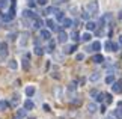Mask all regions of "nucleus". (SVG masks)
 I'll return each instance as SVG.
<instances>
[{
  "label": "nucleus",
  "instance_id": "f257e3e1",
  "mask_svg": "<svg viewBox=\"0 0 122 119\" xmlns=\"http://www.w3.org/2000/svg\"><path fill=\"white\" fill-rule=\"evenodd\" d=\"M86 9H87L89 14H97V11H98V5H97V2H89V3L86 5Z\"/></svg>",
  "mask_w": 122,
  "mask_h": 119
},
{
  "label": "nucleus",
  "instance_id": "f03ea898",
  "mask_svg": "<svg viewBox=\"0 0 122 119\" xmlns=\"http://www.w3.org/2000/svg\"><path fill=\"white\" fill-rule=\"evenodd\" d=\"M39 35H41L42 39H45V41H50V38H51L50 30H47V29H39Z\"/></svg>",
  "mask_w": 122,
  "mask_h": 119
},
{
  "label": "nucleus",
  "instance_id": "7ed1b4c3",
  "mask_svg": "<svg viewBox=\"0 0 122 119\" xmlns=\"http://www.w3.org/2000/svg\"><path fill=\"white\" fill-rule=\"evenodd\" d=\"M112 90L115 93H122V82H116V83H112Z\"/></svg>",
  "mask_w": 122,
  "mask_h": 119
},
{
  "label": "nucleus",
  "instance_id": "20e7f679",
  "mask_svg": "<svg viewBox=\"0 0 122 119\" xmlns=\"http://www.w3.org/2000/svg\"><path fill=\"white\" fill-rule=\"evenodd\" d=\"M6 56H8V45L2 44V45H0V59L6 57Z\"/></svg>",
  "mask_w": 122,
  "mask_h": 119
},
{
  "label": "nucleus",
  "instance_id": "39448f33",
  "mask_svg": "<svg viewBox=\"0 0 122 119\" xmlns=\"http://www.w3.org/2000/svg\"><path fill=\"white\" fill-rule=\"evenodd\" d=\"M33 27H35V29H42V26H44V21H42L41 20V18H38V17H36V18H33Z\"/></svg>",
  "mask_w": 122,
  "mask_h": 119
},
{
  "label": "nucleus",
  "instance_id": "423d86ee",
  "mask_svg": "<svg viewBox=\"0 0 122 119\" xmlns=\"http://www.w3.org/2000/svg\"><path fill=\"white\" fill-rule=\"evenodd\" d=\"M76 48H77L76 45H65V47H63V53L71 54V53H74V51H76Z\"/></svg>",
  "mask_w": 122,
  "mask_h": 119
},
{
  "label": "nucleus",
  "instance_id": "0eeeda50",
  "mask_svg": "<svg viewBox=\"0 0 122 119\" xmlns=\"http://www.w3.org/2000/svg\"><path fill=\"white\" fill-rule=\"evenodd\" d=\"M33 109H35L33 101H30V99H26V101H24V110H33Z\"/></svg>",
  "mask_w": 122,
  "mask_h": 119
},
{
  "label": "nucleus",
  "instance_id": "6e6552de",
  "mask_svg": "<svg viewBox=\"0 0 122 119\" xmlns=\"http://www.w3.org/2000/svg\"><path fill=\"white\" fill-rule=\"evenodd\" d=\"M59 42H62V44H65V42L68 41V35L65 32H59V38H57Z\"/></svg>",
  "mask_w": 122,
  "mask_h": 119
},
{
  "label": "nucleus",
  "instance_id": "1a4fd4ad",
  "mask_svg": "<svg viewBox=\"0 0 122 119\" xmlns=\"http://www.w3.org/2000/svg\"><path fill=\"white\" fill-rule=\"evenodd\" d=\"M18 44H20V47H26V44H27V33H21V38H20V41H18Z\"/></svg>",
  "mask_w": 122,
  "mask_h": 119
},
{
  "label": "nucleus",
  "instance_id": "9d476101",
  "mask_svg": "<svg viewBox=\"0 0 122 119\" xmlns=\"http://www.w3.org/2000/svg\"><path fill=\"white\" fill-rule=\"evenodd\" d=\"M24 93H26V95H27V97H29V98H30V97H32V95H33V93H35V86H32V84H30V86H27V88L24 89Z\"/></svg>",
  "mask_w": 122,
  "mask_h": 119
},
{
  "label": "nucleus",
  "instance_id": "9b49d317",
  "mask_svg": "<svg viewBox=\"0 0 122 119\" xmlns=\"http://www.w3.org/2000/svg\"><path fill=\"white\" fill-rule=\"evenodd\" d=\"M62 24H63L65 29H68V27H72V20H71V18H63V20H62Z\"/></svg>",
  "mask_w": 122,
  "mask_h": 119
},
{
  "label": "nucleus",
  "instance_id": "f8f14e48",
  "mask_svg": "<svg viewBox=\"0 0 122 119\" xmlns=\"http://www.w3.org/2000/svg\"><path fill=\"white\" fill-rule=\"evenodd\" d=\"M97 110H98V107H97L95 103H89V104H87V112H89V113H95Z\"/></svg>",
  "mask_w": 122,
  "mask_h": 119
},
{
  "label": "nucleus",
  "instance_id": "ddd939ff",
  "mask_svg": "<svg viewBox=\"0 0 122 119\" xmlns=\"http://www.w3.org/2000/svg\"><path fill=\"white\" fill-rule=\"evenodd\" d=\"M91 48H92V51H100V50H101V42H100V41H95V42H92Z\"/></svg>",
  "mask_w": 122,
  "mask_h": 119
},
{
  "label": "nucleus",
  "instance_id": "4468645a",
  "mask_svg": "<svg viewBox=\"0 0 122 119\" xmlns=\"http://www.w3.org/2000/svg\"><path fill=\"white\" fill-rule=\"evenodd\" d=\"M23 17L24 18H36V15H35V12H32V11H29V9H26V11H23Z\"/></svg>",
  "mask_w": 122,
  "mask_h": 119
},
{
  "label": "nucleus",
  "instance_id": "2eb2a0df",
  "mask_svg": "<svg viewBox=\"0 0 122 119\" xmlns=\"http://www.w3.org/2000/svg\"><path fill=\"white\" fill-rule=\"evenodd\" d=\"M47 26L50 27L51 30H59V27H57V24L53 21V20H47Z\"/></svg>",
  "mask_w": 122,
  "mask_h": 119
},
{
  "label": "nucleus",
  "instance_id": "dca6fc26",
  "mask_svg": "<svg viewBox=\"0 0 122 119\" xmlns=\"http://www.w3.org/2000/svg\"><path fill=\"white\" fill-rule=\"evenodd\" d=\"M100 77H101L100 72H93V74L89 75V80H91V82H98V80H100Z\"/></svg>",
  "mask_w": 122,
  "mask_h": 119
},
{
  "label": "nucleus",
  "instance_id": "f3484780",
  "mask_svg": "<svg viewBox=\"0 0 122 119\" xmlns=\"http://www.w3.org/2000/svg\"><path fill=\"white\" fill-rule=\"evenodd\" d=\"M80 38H81V41H83V42H87V41H91L92 35H91V33H89V32H86V33H83V35H81Z\"/></svg>",
  "mask_w": 122,
  "mask_h": 119
},
{
  "label": "nucleus",
  "instance_id": "a211bd4d",
  "mask_svg": "<svg viewBox=\"0 0 122 119\" xmlns=\"http://www.w3.org/2000/svg\"><path fill=\"white\" fill-rule=\"evenodd\" d=\"M113 115L116 119H122V109H115L113 110Z\"/></svg>",
  "mask_w": 122,
  "mask_h": 119
},
{
  "label": "nucleus",
  "instance_id": "6ab92c4d",
  "mask_svg": "<svg viewBox=\"0 0 122 119\" xmlns=\"http://www.w3.org/2000/svg\"><path fill=\"white\" fill-rule=\"evenodd\" d=\"M95 27H97V24H95L93 21H87V23H86V29H87V30L92 32V30H95Z\"/></svg>",
  "mask_w": 122,
  "mask_h": 119
},
{
  "label": "nucleus",
  "instance_id": "aec40b11",
  "mask_svg": "<svg viewBox=\"0 0 122 119\" xmlns=\"http://www.w3.org/2000/svg\"><path fill=\"white\" fill-rule=\"evenodd\" d=\"M92 60L95 62V63H101V62L104 60V57H102L101 54H95V56H93V57H92Z\"/></svg>",
  "mask_w": 122,
  "mask_h": 119
},
{
  "label": "nucleus",
  "instance_id": "412c9836",
  "mask_svg": "<svg viewBox=\"0 0 122 119\" xmlns=\"http://www.w3.org/2000/svg\"><path fill=\"white\" fill-rule=\"evenodd\" d=\"M8 101H5V99H0V112H3V110H6L8 109Z\"/></svg>",
  "mask_w": 122,
  "mask_h": 119
},
{
  "label": "nucleus",
  "instance_id": "4be33fe9",
  "mask_svg": "<svg viewBox=\"0 0 122 119\" xmlns=\"http://www.w3.org/2000/svg\"><path fill=\"white\" fill-rule=\"evenodd\" d=\"M8 66H9L11 69H17V68H18V62H17V60H9Z\"/></svg>",
  "mask_w": 122,
  "mask_h": 119
},
{
  "label": "nucleus",
  "instance_id": "5701e85b",
  "mask_svg": "<svg viewBox=\"0 0 122 119\" xmlns=\"http://www.w3.org/2000/svg\"><path fill=\"white\" fill-rule=\"evenodd\" d=\"M113 82H115V77H113V75H107V77H106V83L107 84H112Z\"/></svg>",
  "mask_w": 122,
  "mask_h": 119
},
{
  "label": "nucleus",
  "instance_id": "b1692460",
  "mask_svg": "<svg viewBox=\"0 0 122 119\" xmlns=\"http://www.w3.org/2000/svg\"><path fill=\"white\" fill-rule=\"evenodd\" d=\"M112 51H119V44H116V42H112Z\"/></svg>",
  "mask_w": 122,
  "mask_h": 119
},
{
  "label": "nucleus",
  "instance_id": "393cba45",
  "mask_svg": "<svg viewBox=\"0 0 122 119\" xmlns=\"http://www.w3.org/2000/svg\"><path fill=\"white\" fill-rule=\"evenodd\" d=\"M104 48L107 50V51H112V41H107L106 44H104Z\"/></svg>",
  "mask_w": 122,
  "mask_h": 119
},
{
  "label": "nucleus",
  "instance_id": "a878e982",
  "mask_svg": "<svg viewBox=\"0 0 122 119\" xmlns=\"http://www.w3.org/2000/svg\"><path fill=\"white\" fill-rule=\"evenodd\" d=\"M95 98H97V101H98V103H101L102 99H104V93H100V92H98V95H97Z\"/></svg>",
  "mask_w": 122,
  "mask_h": 119
},
{
  "label": "nucleus",
  "instance_id": "bb28decb",
  "mask_svg": "<svg viewBox=\"0 0 122 119\" xmlns=\"http://www.w3.org/2000/svg\"><path fill=\"white\" fill-rule=\"evenodd\" d=\"M76 59H77L78 62H81V60L84 59V54H83V53H77V54H76Z\"/></svg>",
  "mask_w": 122,
  "mask_h": 119
},
{
  "label": "nucleus",
  "instance_id": "cd10ccee",
  "mask_svg": "<svg viewBox=\"0 0 122 119\" xmlns=\"http://www.w3.org/2000/svg\"><path fill=\"white\" fill-rule=\"evenodd\" d=\"M6 6H8V0H0V9H3Z\"/></svg>",
  "mask_w": 122,
  "mask_h": 119
},
{
  "label": "nucleus",
  "instance_id": "c85d7f7f",
  "mask_svg": "<svg viewBox=\"0 0 122 119\" xmlns=\"http://www.w3.org/2000/svg\"><path fill=\"white\" fill-rule=\"evenodd\" d=\"M18 118H23V116H24L26 115V112H24V109H18Z\"/></svg>",
  "mask_w": 122,
  "mask_h": 119
},
{
  "label": "nucleus",
  "instance_id": "c756f323",
  "mask_svg": "<svg viewBox=\"0 0 122 119\" xmlns=\"http://www.w3.org/2000/svg\"><path fill=\"white\" fill-rule=\"evenodd\" d=\"M35 53H36V54H42V53H44V50H42L41 47L36 45V47H35Z\"/></svg>",
  "mask_w": 122,
  "mask_h": 119
},
{
  "label": "nucleus",
  "instance_id": "7c9ffc66",
  "mask_svg": "<svg viewBox=\"0 0 122 119\" xmlns=\"http://www.w3.org/2000/svg\"><path fill=\"white\" fill-rule=\"evenodd\" d=\"M89 95H91V97H92V98H95V97H97V95H98V90H97V89H92V90H91V92H89Z\"/></svg>",
  "mask_w": 122,
  "mask_h": 119
},
{
  "label": "nucleus",
  "instance_id": "2f4dec72",
  "mask_svg": "<svg viewBox=\"0 0 122 119\" xmlns=\"http://www.w3.org/2000/svg\"><path fill=\"white\" fill-rule=\"evenodd\" d=\"M56 17H57V20H63V12L57 11V12H56Z\"/></svg>",
  "mask_w": 122,
  "mask_h": 119
},
{
  "label": "nucleus",
  "instance_id": "473e14b6",
  "mask_svg": "<svg viewBox=\"0 0 122 119\" xmlns=\"http://www.w3.org/2000/svg\"><path fill=\"white\" fill-rule=\"evenodd\" d=\"M104 98H106V103H112V101H113V98H112V95H104Z\"/></svg>",
  "mask_w": 122,
  "mask_h": 119
},
{
  "label": "nucleus",
  "instance_id": "72a5a7b5",
  "mask_svg": "<svg viewBox=\"0 0 122 119\" xmlns=\"http://www.w3.org/2000/svg\"><path fill=\"white\" fill-rule=\"evenodd\" d=\"M54 45H56L54 42H53V41H50V42H48V50H50V51H53V50H54Z\"/></svg>",
  "mask_w": 122,
  "mask_h": 119
},
{
  "label": "nucleus",
  "instance_id": "f704fd0d",
  "mask_svg": "<svg viewBox=\"0 0 122 119\" xmlns=\"http://www.w3.org/2000/svg\"><path fill=\"white\" fill-rule=\"evenodd\" d=\"M23 68H24L26 71L29 69V62H27V60H23Z\"/></svg>",
  "mask_w": 122,
  "mask_h": 119
},
{
  "label": "nucleus",
  "instance_id": "c9c22d12",
  "mask_svg": "<svg viewBox=\"0 0 122 119\" xmlns=\"http://www.w3.org/2000/svg\"><path fill=\"white\" fill-rule=\"evenodd\" d=\"M78 38H80V36H78V33L74 32V33H72V39H74V41H78Z\"/></svg>",
  "mask_w": 122,
  "mask_h": 119
},
{
  "label": "nucleus",
  "instance_id": "e433bc0d",
  "mask_svg": "<svg viewBox=\"0 0 122 119\" xmlns=\"http://www.w3.org/2000/svg\"><path fill=\"white\" fill-rule=\"evenodd\" d=\"M38 5H42V6H44V5H47V0H38Z\"/></svg>",
  "mask_w": 122,
  "mask_h": 119
},
{
  "label": "nucleus",
  "instance_id": "4c0bfd02",
  "mask_svg": "<svg viewBox=\"0 0 122 119\" xmlns=\"http://www.w3.org/2000/svg\"><path fill=\"white\" fill-rule=\"evenodd\" d=\"M29 6H30V8L35 6V2H33V0H29Z\"/></svg>",
  "mask_w": 122,
  "mask_h": 119
},
{
  "label": "nucleus",
  "instance_id": "58836bf2",
  "mask_svg": "<svg viewBox=\"0 0 122 119\" xmlns=\"http://www.w3.org/2000/svg\"><path fill=\"white\" fill-rule=\"evenodd\" d=\"M100 112H101V113H104V112H106V107H104V106H101V109H100Z\"/></svg>",
  "mask_w": 122,
  "mask_h": 119
},
{
  "label": "nucleus",
  "instance_id": "ea45409f",
  "mask_svg": "<svg viewBox=\"0 0 122 119\" xmlns=\"http://www.w3.org/2000/svg\"><path fill=\"white\" fill-rule=\"evenodd\" d=\"M119 44L122 45V36H119Z\"/></svg>",
  "mask_w": 122,
  "mask_h": 119
},
{
  "label": "nucleus",
  "instance_id": "a19ab883",
  "mask_svg": "<svg viewBox=\"0 0 122 119\" xmlns=\"http://www.w3.org/2000/svg\"><path fill=\"white\" fill-rule=\"evenodd\" d=\"M107 119H115V118H113V116H109V118H107Z\"/></svg>",
  "mask_w": 122,
  "mask_h": 119
},
{
  "label": "nucleus",
  "instance_id": "79ce46f5",
  "mask_svg": "<svg viewBox=\"0 0 122 119\" xmlns=\"http://www.w3.org/2000/svg\"><path fill=\"white\" fill-rule=\"evenodd\" d=\"M119 18H122V12H119Z\"/></svg>",
  "mask_w": 122,
  "mask_h": 119
},
{
  "label": "nucleus",
  "instance_id": "37998d69",
  "mask_svg": "<svg viewBox=\"0 0 122 119\" xmlns=\"http://www.w3.org/2000/svg\"><path fill=\"white\" fill-rule=\"evenodd\" d=\"M14 119H20V118H14Z\"/></svg>",
  "mask_w": 122,
  "mask_h": 119
}]
</instances>
